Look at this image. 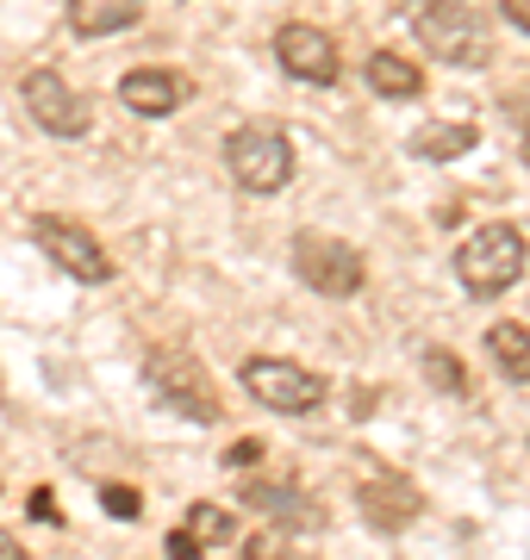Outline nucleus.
Returning <instances> with one entry per match:
<instances>
[{"instance_id":"obj_22","label":"nucleus","mask_w":530,"mask_h":560,"mask_svg":"<svg viewBox=\"0 0 530 560\" xmlns=\"http://www.w3.org/2000/svg\"><path fill=\"white\" fill-rule=\"evenodd\" d=\"M32 517H38V523H50V529H62V511H57V499H50L44 486L32 492Z\"/></svg>"},{"instance_id":"obj_25","label":"nucleus","mask_w":530,"mask_h":560,"mask_svg":"<svg viewBox=\"0 0 530 560\" xmlns=\"http://www.w3.org/2000/svg\"><path fill=\"white\" fill-rule=\"evenodd\" d=\"M0 560H32V555H25L20 536H7V529H0Z\"/></svg>"},{"instance_id":"obj_1","label":"nucleus","mask_w":530,"mask_h":560,"mask_svg":"<svg viewBox=\"0 0 530 560\" xmlns=\"http://www.w3.org/2000/svg\"><path fill=\"white\" fill-rule=\"evenodd\" d=\"M143 393L163 405V411H175V418L200 423V430L219 423V386H212V374L200 368L194 349H175V342L143 349Z\"/></svg>"},{"instance_id":"obj_12","label":"nucleus","mask_w":530,"mask_h":560,"mask_svg":"<svg viewBox=\"0 0 530 560\" xmlns=\"http://www.w3.org/2000/svg\"><path fill=\"white\" fill-rule=\"evenodd\" d=\"M244 504L256 517H268L275 529H293V536H319L325 529V504L300 492L293 480H244Z\"/></svg>"},{"instance_id":"obj_11","label":"nucleus","mask_w":530,"mask_h":560,"mask_svg":"<svg viewBox=\"0 0 530 560\" xmlns=\"http://www.w3.org/2000/svg\"><path fill=\"white\" fill-rule=\"evenodd\" d=\"M356 511L368 517V529H381V536H400L412 523L425 517V492L406 480V474H368L356 486Z\"/></svg>"},{"instance_id":"obj_14","label":"nucleus","mask_w":530,"mask_h":560,"mask_svg":"<svg viewBox=\"0 0 530 560\" xmlns=\"http://www.w3.org/2000/svg\"><path fill=\"white\" fill-rule=\"evenodd\" d=\"M362 81L381 94V101H418L425 94V69L412 57H400V50H375L362 69Z\"/></svg>"},{"instance_id":"obj_18","label":"nucleus","mask_w":530,"mask_h":560,"mask_svg":"<svg viewBox=\"0 0 530 560\" xmlns=\"http://www.w3.org/2000/svg\"><path fill=\"white\" fill-rule=\"evenodd\" d=\"M425 381L443 386V393H469V374H462V361L449 349H425Z\"/></svg>"},{"instance_id":"obj_3","label":"nucleus","mask_w":530,"mask_h":560,"mask_svg":"<svg viewBox=\"0 0 530 560\" xmlns=\"http://www.w3.org/2000/svg\"><path fill=\"white\" fill-rule=\"evenodd\" d=\"M525 261H530L525 231L506 224V219H493V224H481V231L456 249V280H462V293H474V300H499V293L518 287Z\"/></svg>"},{"instance_id":"obj_8","label":"nucleus","mask_w":530,"mask_h":560,"mask_svg":"<svg viewBox=\"0 0 530 560\" xmlns=\"http://www.w3.org/2000/svg\"><path fill=\"white\" fill-rule=\"evenodd\" d=\"M32 243H38L69 280H82V287H106V280H113V256L94 243V231L76 224V219H62V212H38V219H32Z\"/></svg>"},{"instance_id":"obj_26","label":"nucleus","mask_w":530,"mask_h":560,"mask_svg":"<svg viewBox=\"0 0 530 560\" xmlns=\"http://www.w3.org/2000/svg\"><path fill=\"white\" fill-rule=\"evenodd\" d=\"M525 162H530V143H525Z\"/></svg>"},{"instance_id":"obj_10","label":"nucleus","mask_w":530,"mask_h":560,"mask_svg":"<svg viewBox=\"0 0 530 560\" xmlns=\"http://www.w3.org/2000/svg\"><path fill=\"white\" fill-rule=\"evenodd\" d=\"M275 62H281L293 81H307V88H331V81L344 75L337 38L319 32V25H281V32H275Z\"/></svg>"},{"instance_id":"obj_20","label":"nucleus","mask_w":530,"mask_h":560,"mask_svg":"<svg viewBox=\"0 0 530 560\" xmlns=\"http://www.w3.org/2000/svg\"><path fill=\"white\" fill-rule=\"evenodd\" d=\"M163 555H169V560H200L206 548H200V541H194V529H175V536L163 541Z\"/></svg>"},{"instance_id":"obj_6","label":"nucleus","mask_w":530,"mask_h":560,"mask_svg":"<svg viewBox=\"0 0 530 560\" xmlns=\"http://www.w3.org/2000/svg\"><path fill=\"white\" fill-rule=\"evenodd\" d=\"M238 381H244L250 399L268 405V411H281V418H307L331 393V381L319 368H300V361H281V355H250L238 368Z\"/></svg>"},{"instance_id":"obj_15","label":"nucleus","mask_w":530,"mask_h":560,"mask_svg":"<svg viewBox=\"0 0 530 560\" xmlns=\"http://www.w3.org/2000/svg\"><path fill=\"white\" fill-rule=\"evenodd\" d=\"M487 355L511 386H530V324H518V318L487 324Z\"/></svg>"},{"instance_id":"obj_19","label":"nucleus","mask_w":530,"mask_h":560,"mask_svg":"<svg viewBox=\"0 0 530 560\" xmlns=\"http://www.w3.org/2000/svg\"><path fill=\"white\" fill-rule=\"evenodd\" d=\"M101 511H106V517H119V523H138L143 499L131 492V486H101Z\"/></svg>"},{"instance_id":"obj_23","label":"nucleus","mask_w":530,"mask_h":560,"mask_svg":"<svg viewBox=\"0 0 530 560\" xmlns=\"http://www.w3.org/2000/svg\"><path fill=\"white\" fill-rule=\"evenodd\" d=\"M499 20H506V25H518V32L530 38V0H499Z\"/></svg>"},{"instance_id":"obj_2","label":"nucleus","mask_w":530,"mask_h":560,"mask_svg":"<svg viewBox=\"0 0 530 560\" xmlns=\"http://www.w3.org/2000/svg\"><path fill=\"white\" fill-rule=\"evenodd\" d=\"M412 32L425 44V57H437L443 69H487L493 62V25L469 0H425L412 13Z\"/></svg>"},{"instance_id":"obj_5","label":"nucleus","mask_w":530,"mask_h":560,"mask_svg":"<svg viewBox=\"0 0 530 560\" xmlns=\"http://www.w3.org/2000/svg\"><path fill=\"white\" fill-rule=\"evenodd\" d=\"M224 168L231 180L244 187V194H281L287 180H293V138H287L281 125H238L231 138H224Z\"/></svg>"},{"instance_id":"obj_16","label":"nucleus","mask_w":530,"mask_h":560,"mask_svg":"<svg viewBox=\"0 0 530 560\" xmlns=\"http://www.w3.org/2000/svg\"><path fill=\"white\" fill-rule=\"evenodd\" d=\"M474 143H481L474 125H425V131L412 138V156L418 162H456V156H469Z\"/></svg>"},{"instance_id":"obj_17","label":"nucleus","mask_w":530,"mask_h":560,"mask_svg":"<svg viewBox=\"0 0 530 560\" xmlns=\"http://www.w3.org/2000/svg\"><path fill=\"white\" fill-rule=\"evenodd\" d=\"M182 529H194V541H200V548H224V541H238V517H231V511H224V504H187L182 511Z\"/></svg>"},{"instance_id":"obj_9","label":"nucleus","mask_w":530,"mask_h":560,"mask_svg":"<svg viewBox=\"0 0 530 560\" xmlns=\"http://www.w3.org/2000/svg\"><path fill=\"white\" fill-rule=\"evenodd\" d=\"M187 101H194V81H187L182 69H169V62H138V69L119 75V106L138 113V119H169V113H182Z\"/></svg>"},{"instance_id":"obj_24","label":"nucleus","mask_w":530,"mask_h":560,"mask_svg":"<svg viewBox=\"0 0 530 560\" xmlns=\"http://www.w3.org/2000/svg\"><path fill=\"white\" fill-rule=\"evenodd\" d=\"M250 460H263V442H238V448L224 455V467H238V474H244Z\"/></svg>"},{"instance_id":"obj_7","label":"nucleus","mask_w":530,"mask_h":560,"mask_svg":"<svg viewBox=\"0 0 530 560\" xmlns=\"http://www.w3.org/2000/svg\"><path fill=\"white\" fill-rule=\"evenodd\" d=\"M20 101L25 113H32V125H38L44 138H62V143H76L94 131V106L62 81V69H50V62H38V69H25L20 81Z\"/></svg>"},{"instance_id":"obj_13","label":"nucleus","mask_w":530,"mask_h":560,"mask_svg":"<svg viewBox=\"0 0 530 560\" xmlns=\"http://www.w3.org/2000/svg\"><path fill=\"white\" fill-rule=\"evenodd\" d=\"M76 38H119L143 20V0H62Z\"/></svg>"},{"instance_id":"obj_21","label":"nucleus","mask_w":530,"mask_h":560,"mask_svg":"<svg viewBox=\"0 0 530 560\" xmlns=\"http://www.w3.org/2000/svg\"><path fill=\"white\" fill-rule=\"evenodd\" d=\"M244 560H312V555L287 548V541H250V555H244Z\"/></svg>"},{"instance_id":"obj_4","label":"nucleus","mask_w":530,"mask_h":560,"mask_svg":"<svg viewBox=\"0 0 530 560\" xmlns=\"http://www.w3.org/2000/svg\"><path fill=\"white\" fill-rule=\"evenodd\" d=\"M287 261H293V280L312 287L319 300H356L368 287V256L356 243L331 237V231H300L293 249H287Z\"/></svg>"}]
</instances>
